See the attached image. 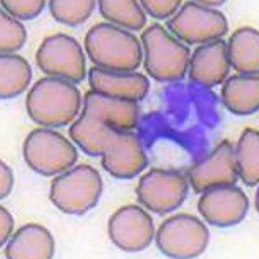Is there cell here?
Segmentation results:
<instances>
[{
  "label": "cell",
  "instance_id": "obj_1",
  "mask_svg": "<svg viewBox=\"0 0 259 259\" xmlns=\"http://www.w3.org/2000/svg\"><path fill=\"white\" fill-rule=\"evenodd\" d=\"M138 119L137 103L92 91L86 94L82 112L69 134L89 155L102 156L103 166L111 175L128 178L145 162L138 138L130 132Z\"/></svg>",
  "mask_w": 259,
  "mask_h": 259
},
{
  "label": "cell",
  "instance_id": "obj_2",
  "mask_svg": "<svg viewBox=\"0 0 259 259\" xmlns=\"http://www.w3.org/2000/svg\"><path fill=\"white\" fill-rule=\"evenodd\" d=\"M81 95L74 84L56 77H44L27 95L30 118L40 125L59 127L72 121L80 109Z\"/></svg>",
  "mask_w": 259,
  "mask_h": 259
},
{
  "label": "cell",
  "instance_id": "obj_3",
  "mask_svg": "<svg viewBox=\"0 0 259 259\" xmlns=\"http://www.w3.org/2000/svg\"><path fill=\"white\" fill-rule=\"evenodd\" d=\"M84 47L98 67L117 72H133L142 61L141 44L133 34L109 23L89 30Z\"/></svg>",
  "mask_w": 259,
  "mask_h": 259
},
{
  "label": "cell",
  "instance_id": "obj_4",
  "mask_svg": "<svg viewBox=\"0 0 259 259\" xmlns=\"http://www.w3.org/2000/svg\"><path fill=\"white\" fill-rule=\"evenodd\" d=\"M144 66L147 73L161 82L179 80L187 71L190 52L158 24L147 28L142 34Z\"/></svg>",
  "mask_w": 259,
  "mask_h": 259
},
{
  "label": "cell",
  "instance_id": "obj_5",
  "mask_svg": "<svg viewBox=\"0 0 259 259\" xmlns=\"http://www.w3.org/2000/svg\"><path fill=\"white\" fill-rule=\"evenodd\" d=\"M23 154L28 165L44 176L67 170L77 161L75 147L61 134L47 128L34 129L27 137Z\"/></svg>",
  "mask_w": 259,
  "mask_h": 259
},
{
  "label": "cell",
  "instance_id": "obj_6",
  "mask_svg": "<svg viewBox=\"0 0 259 259\" xmlns=\"http://www.w3.org/2000/svg\"><path fill=\"white\" fill-rule=\"evenodd\" d=\"M169 30L190 44H205L221 39L228 30L227 20L221 12L188 2L167 22Z\"/></svg>",
  "mask_w": 259,
  "mask_h": 259
},
{
  "label": "cell",
  "instance_id": "obj_7",
  "mask_svg": "<svg viewBox=\"0 0 259 259\" xmlns=\"http://www.w3.org/2000/svg\"><path fill=\"white\" fill-rule=\"evenodd\" d=\"M37 65L48 75L72 83L86 76L85 57L75 39L62 33L48 37L36 53Z\"/></svg>",
  "mask_w": 259,
  "mask_h": 259
},
{
  "label": "cell",
  "instance_id": "obj_8",
  "mask_svg": "<svg viewBox=\"0 0 259 259\" xmlns=\"http://www.w3.org/2000/svg\"><path fill=\"white\" fill-rule=\"evenodd\" d=\"M102 191L98 172L91 166L78 165L54 179L50 199L63 212L71 202H84L90 209L96 205Z\"/></svg>",
  "mask_w": 259,
  "mask_h": 259
},
{
  "label": "cell",
  "instance_id": "obj_9",
  "mask_svg": "<svg viewBox=\"0 0 259 259\" xmlns=\"http://www.w3.org/2000/svg\"><path fill=\"white\" fill-rule=\"evenodd\" d=\"M92 91L109 97L137 103L145 98L149 82L144 74L93 67L89 72Z\"/></svg>",
  "mask_w": 259,
  "mask_h": 259
},
{
  "label": "cell",
  "instance_id": "obj_10",
  "mask_svg": "<svg viewBox=\"0 0 259 259\" xmlns=\"http://www.w3.org/2000/svg\"><path fill=\"white\" fill-rule=\"evenodd\" d=\"M230 67L227 44L219 39L198 47L190 58L188 68L193 81L211 87L226 79Z\"/></svg>",
  "mask_w": 259,
  "mask_h": 259
},
{
  "label": "cell",
  "instance_id": "obj_11",
  "mask_svg": "<svg viewBox=\"0 0 259 259\" xmlns=\"http://www.w3.org/2000/svg\"><path fill=\"white\" fill-rule=\"evenodd\" d=\"M224 106L238 115H248L259 107L258 74H242L228 78L222 89Z\"/></svg>",
  "mask_w": 259,
  "mask_h": 259
},
{
  "label": "cell",
  "instance_id": "obj_12",
  "mask_svg": "<svg viewBox=\"0 0 259 259\" xmlns=\"http://www.w3.org/2000/svg\"><path fill=\"white\" fill-rule=\"evenodd\" d=\"M232 149L224 144L205 162L193 169L191 179L194 186L202 189L235 180L236 162Z\"/></svg>",
  "mask_w": 259,
  "mask_h": 259
},
{
  "label": "cell",
  "instance_id": "obj_13",
  "mask_svg": "<svg viewBox=\"0 0 259 259\" xmlns=\"http://www.w3.org/2000/svg\"><path fill=\"white\" fill-rule=\"evenodd\" d=\"M231 66L242 74H258L259 36L256 29L236 30L227 44Z\"/></svg>",
  "mask_w": 259,
  "mask_h": 259
},
{
  "label": "cell",
  "instance_id": "obj_14",
  "mask_svg": "<svg viewBox=\"0 0 259 259\" xmlns=\"http://www.w3.org/2000/svg\"><path fill=\"white\" fill-rule=\"evenodd\" d=\"M36 224L34 226L33 236ZM39 226L36 236L40 228ZM31 231L29 224L21 228L15 234L7 245L6 253L9 258H48L42 250L54 254L53 252L44 249V246L54 248L53 237L46 228L42 231L36 238L32 237L33 224H31Z\"/></svg>",
  "mask_w": 259,
  "mask_h": 259
},
{
  "label": "cell",
  "instance_id": "obj_15",
  "mask_svg": "<svg viewBox=\"0 0 259 259\" xmlns=\"http://www.w3.org/2000/svg\"><path fill=\"white\" fill-rule=\"evenodd\" d=\"M1 92L2 99H11L25 91L32 78L31 66L23 58L11 54H1Z\"/></svg>",
  "mask_w": 259,
  "mask_h": 259
},
{
  "label": "cell",
  "instance_id": "obj_16",
  "mask_svg": "<svg viewBox=\"0 0 259 259\" xmlns=\"http://www.w3.org/2000/svg\"><path fill=\"white\" fill-rule=\"evenodd\" d=\"M99 7L104 18L122 27L139 30L146 23V15L136 1L101 0L99 1Z\"/></svg>",
  "mask_w": 259,
  "mask_h": 259
},
{
  "label": "cell",
  "instance_id": "obj_17",
  "mask_svg": "<svg viewBox=\"0 0 259 259\" xmlns=\"http://www.w3.org/2000/svg\"><path fill=\"white\" fill-rule=\"evenodd\" d=\"M96 7L95 1H59L49 3V9L54 18L59 22L75 26L83 23L91 16Z\"/></svg>",
  "mask_w": 259,
  "mask_h": 259
},
{
  "label": "cell",
  "instance_id": "obj_18",
  "mask_svg": "<svg viewBox=\"0 0 259 259\" xmlns=\"http://www.w3.org/2000/svg\"><path fill=\"white\" fill-rule=\"evenodd\" d=\"M258 135L253 130L244 133L239 147L238 166L242 177L250 183H255L258 179Z\"/></svg>",
  "mask_w": 259,
  "mask_h": 259
},
{
  "label": "cell",
  "instance_id": "obj_19",
  "mask_svg": "<svg viewBox=\"0 0 259 259\" xmlns=\"http://www.w3.org/2000/svg\"><path fill=\"white\" fill-rule=\"evenodd\" d=\"M1 54H11L22 48L26 41L27 32L23 25L1 10Z\"/></svg>",
  "mask_w": 259,
  "mask_h": 259
},
{
  "label": "cell",
  "instance_id": "obj_20",
  "mask_svg": "<svg viewBox=\"0 0 259 259\" xmlns=\"http://www.w3.org/2000/svg\"><path fill=\"white\" fill-rule=\"evenodd\" d=\"M1 3L3 8L12 16L23 21L37 17L46 6L45 1L2 0Z\"/></svg>",
  "mask_w": 259,
  "mask_h": 259
},
{
  "label": "cell",
  "instance_id": "obj_21",
  "mask_svg": "<svg viewBox=\"0 0 259 259\" xmlns=\"http://www.w3.org/2000/svg\"><path fill=\"white\" fill-rule=\"evenodd\" d=\"M181 1H142V6L151 16L157 19H165L172 16L181 6Z\"/></svg>",
  "mask_w": 259,
  "mask_h": 259
},
{
  "label": "cell",
  "instance_id": "obj_22",
  "mask_svg": "<svg viewBox=\"0 0 259 259\" xmlns=\"http://www.w3.org/2000/svg\"><path fill=\"white\" fill-rule=\"evenodd\" d=\"M13 176L11 169L1 161V198L7 197L13 185Z\"/></svg>",
  "mask_w": 259,
  "mask_h": 259
},
{
  "label": "cell",
  "instance_id": "obj_23",
  "mask_svg": "<svg viewBox=\"0 0 259 259\" xmlns=\"http://www.w3.org/2000/svg\"><path fill=\"white\" fill-rule=\"evenodd\" d=\"M196 2L198 4L201 5L202 6L210 8H211L212 7L220 6V5H222L224 3V2L221 1H202Z\"/></svg>",
  "mask_w": 259,
  "mask_h": 259
}]
</instances>
